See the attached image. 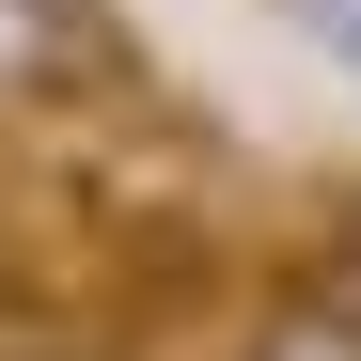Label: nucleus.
<instances>
[{"instance_id": "2", "label": "nucleus", "mask_w": 361, "mask_h": 361, "mask_svg": "<svg viewBox=\"0 0 361 361\" xmlns=\"http://www.w3.org/2000/svg\"><path fill=\"white\" fill-rule=\"evenodd\" d=\"M235 361H361V298H330V283H283L252 330H235Z\"/></svg>"}, {"instance_id": "3", "label": "nucleus", "mask_w": 361, "mask_h": 361, "mask_svg": "<svg viewBox=\"0 0 361 361\" xmlns=\"http://www.w3.org/2000/svg\"><path fill=\"white\" fill-rule=\"evenodd\" d=\"M267 16H283V32H298V47H314V63L361 94V0H267Z\"/></svg>"}, {"instance_id": "1", "label": "nucleus", "mask_w": 361, "mask_h": 361, "mask_svg": "<svg viewBox=\"0 0 361 361\" xmlns=\"http://www.w3.org/2000/svg\"><path fill=\"white\" fill-rule=\"evenodd\" d=\"M126 32L94 0H0V110H47V94H126Z\"/></svg>"}, {"instance_id": "4", "label": "nucleus", "mask_w": 361, "mask_h": 361, "mask_svg": "<svg viewBox=\"0 0 361 361\" xmlns=\"http://www.w3.org/2000/svg\"><path fill=\"white\" fill-rule=\"evenodd\" d=\"M330 298H361V189H345V220H330V267H314Z\"/></svg>"}]
</instances>
